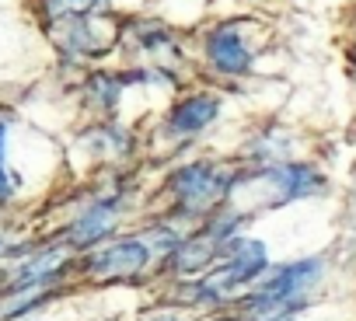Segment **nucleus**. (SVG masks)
<instances>
[{
	"label": "nucleus",
	"mask_w": 356,
	"mask_h": 321,
	"mask_svg": "<svg viewBox=\"0 0 356 321\" xmlns=\"http://www.w3.org/2000/svg\"><path fill=\"white\" fill-rule=\"evenodd\" d=\"M262 269H266V248L259 241H238L234 252L213 269V276L203 279L200 293L207 300H217V297H224V293H231V290L248 286L252 279H259Z\"/></svg>",
	"instance_id": "nucleus-1"
},
{
	"label": "nucleus",
	"mask_w": 356,
	"mask_h": 321,
	"mask_svg": "<svg viewBox=\"0 0 356 321\" xmlns=\"http://www.w3.org/2000/svg\"><path fill=\"white\" fill-rule=\"evenodd\" d=\"M171 189H175L178 203H182L186 210H207L210 203H217L227 192L224 179L210 165H189L182 172H175L171 175Z\"/></svg>",
	"instance_id": "nucleus-2"
},
{
	"label": "nucleus",
	"mask_w": 356,
	"mask_h": 321,
	"mask_svg": "<svg viewBox=\"0 0 356 321\" xmlns=\"http://www.w3.org/2000/svg\"><path fill=\"white\" fill-rule=\"evenodd\" d=\"M321 276V262L318 258H304V262H290L283 265L273 279H266V286L259 293L266 297H283V300H304V293L318 283Z\"/></svg>",
	"instance_id": "nucleus-3"
},
{
	"label": "nucleus",
	"mask_w": 356,
	"mask_h": 321,
	"mask_svg": "<svg viewBox=\"0 0 356 321\" xmlns=\"http://www.w3.org/2000/svg\"><path fill=\"white\" fill-rule=\"evenodd\" d=\"M207 56H210L213 70L231 74V77H241L252 67V53H248V46L241 42V35L234 28H217L207 39Z\"/></svg>",
	"instance_id": "nucleus-4"
},
{
	"label": "nucleus",
	"mask_w": 356,
	"mask_h": 321,
	"mask_svg": "<svg viewBox=\"0 0 356 321\" xmlns=\"http://www.w3.org/2000/svg\"><path fill=\"white\" fill-rule=\"evenodd\" d=\"M147 258H150V252L143 241H115L91 258V269L98 276H133L147 265Z\"/></svg>",
	"instance_id": "nucleus-5"
},
{
	"label": "nucleus",
	"mask_w": 356,
	"mask_h": 321,
	"mask_svg": "<svg viewBox=\"0 0 356 321\" xmlns=\"http://www.w3.org/2000/svg\"><path fill=\"white\" fill-rule=\"evenodd\" d=\"M217 119V101L210 94H196V98H186L178 101L168 115V133L175 136H193L200 129H207L210 122Z\"/></svg>",
	"instance_id": "nucleus-6"
},
{
	"label": "nucleus",
	"mask_w": 356,
	"mask_h": 321,
	"mask_svg": "<svg viewBox=\"0 0 356 321\" xmlns=\"http://www.w3.org/2000/svg\"><path fill=\"white\" fill-rule=\"evenodd\" d=\"M220 241H227V234H220V231H203V234L182 241V245H178V258H175L178 272H200V269H207L220 255Z\"/></svg>",
	"instance_id": "nucleus-7"
},
{
	"label": "nucleus",
	"mask_w": 356,
	"mask_h": 321,
	"mask_svg": "<svg viewBox=\"0 0 356 321\" xmlns=\"http://www.w3.org/2000/svg\"><path fill=\"white\" fill-rule=\"evenodd\" d=\"M112 224H115V203H95L70 227V241L74 245H95V241H102L112 231Z\"/></svg>",
	"instance_id": "nucleus-8"
},
{
	"label": "nucleus",
	"mask_w": 356,
	"mask_h": 321,
	"mask_svg": "<svg viewBox=\"0 0 356 321\" xmlns=\"http://www.w3.org/2000/svg\"><path fill=\"white\" fill-rule=\"evenodd\" d=\"M63 265V255L60 252H46V255H39V258H32V262H25L22 269H18V276H15V283L18 286H35L39 279H46V276H53L56 269Z\"/></svg>",
	"instance_id": "nucleus-9"
},
{
	"label": "nucleus",
	"mask_w": 356,
	"mask_h": 321,
	"mask_svg": "<svg viewBox=\"0 0 356 321\" xmlns=\"http://www.w3.org/2000/svg\"><path fill=\"white\" fill-rule=\"evenodd\" d=\"M98 8V0H49V11L53 15H74V18H84Z\"/></svg>",
	"instance_id": "nucleus-10"
},
{
	"label": "nucleus",
	"mask_w": 356,
	"mask_h": 321,
	"mask_svg": "<svg viewBox=\"0 0 356 321\" xmlns=\"http://www.w3.org/2000/svg\"><path fill=\"white\" fill-rule=\"evenodd\" d=\"M8 122L0 119V199L11 192V179H8Z\"/></svg>",
	"instance_id": "nucleus-11"
},
{
	"label": "nucleus",
	"mask_w": 356,
	"mask_h": 321,
	"mask_svg": "<svg viewBox=\"0 0 356 321\" xmlns=\"http://www.w3.org/2000/svg\"><path fill=\"white\" fill-rule=\"evenodd\" d=\"M150 321H182L178 314H157V318H150Z\"/></svg>",
	"instance_id": "nucleus-12"
}]
</instances>
